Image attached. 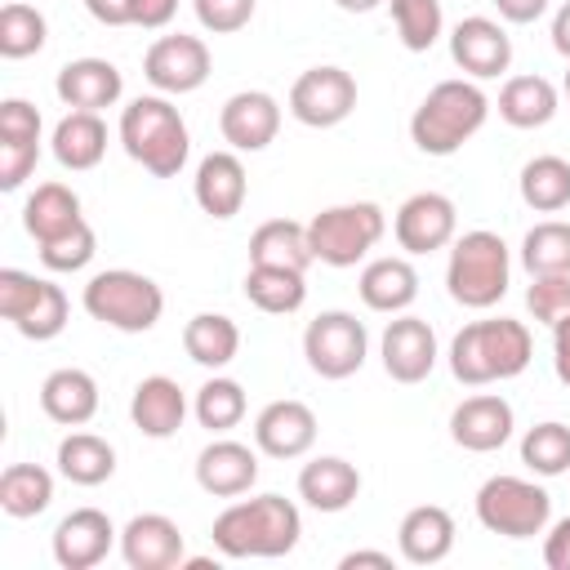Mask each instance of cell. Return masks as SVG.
Segmentation results:
<instances>
[{
  "label": "cell",
  "mask_w": 570,
  "mask_h": 570,
  "mask_svg": "<svg viewBox=\"0 0 570 570\" xmlns=\"http://www.w3.org/2000/svg\"><path fill=\"white\" fill-rule=\"evenodd\" d=\"M218 129L232 151H263L281 134V102L263 89H240L223 102Z\"/></svg>",
  "instance_id": "cell-17"
},
{
  "label": "cell",
  "mask_w": 570,
  "mask_h": 570,
  "mask_svg": "<svg viewBox=\"0 0 570 570\" xmlns=\"http://www.w3.org/2000/svg\"><path fill=\"white\" fill-rule=\"evenodd\" d=\"M517 187H521V200L530 209L557 214V209L570 205V160H561V156H534V160L521 165Z\"/></svg>",
  "instance_id": "cell-37"
},
{
  "label": "cell",
  "mask_w": 570,
  "mask_h": 570,
  "mask_svg": "<svg viewBox=\"0 0 570 570\" xmlns=\"http://www.w3.org/2000/svg\"><path fill=\"white\" fill-rule=\"evenodd\" d=\"M183 530L165 512H138L120 530V557L129 570H174L183 566Z\"/></svg>",
  "instance_id": "cell-16"
},
{
  "label": "cell",
  "mask_w": 570,
  "mask_h": 570,
  "mask_svg": "<svg viewBox=\"0 0 570 570\" xmlns=\"http://www.w3.org/2000/svg\"><path fill=\"white\" fill-rule=\"evenodd\" d=\"M94 249H98L94 227H89V223H76L71 232H62V236H53V240L40 245V263H45L49 272H80V267L94 258Z\"/></svg>",
  "instance_id": "cell-43"
},
{
  "label": "cell",
  "mask_w": 570,
  "mask_h": 570,
  "mask_svg": "<svg viewBox=\"0 0 570 570\" xmlns=\"http://www.w3.org/2000/svg\"><path fill=\"white\" fill-rule=\"evenodd\" d=\"M0 316L13 321V330L22 338L45 343V338H58L67 330L71 307H67L62 285L40 281V276L18 272V267H4L0 272Z\"/></svg>",
  "instance_id": "cell-9"
},
{
  "label": "cell",
  "mask_w": 570,
  "mask_h": 570,
  "mask_svg": "<svg viewBox=\"0 0 570 570\" xmlns=\"http://www.w3.org/2000/svg\"><path fill=\"white\" fill-rule=\"evenodd\" d=\"M499 116L512 129H539L557 116V89L543 76H512L499 89Z\"/></svg>",
  "instance_id": "cell-33"
},
{
  "label": "cell",
  "mask_w": 570,
  "mask_h": 570,
  "mask_svg": "<svg viewBox=\"0 0 570 570\" xmlns=\"http://www.w3.org/2000/svg\"><path fill=\"white\" fill-rule=\"evenodd\" d=\"M40 410L62 428H85L98 414V379L76 365L53 370L40 383Z\"/></svg>",
  "instance_id": "cell-27"
},
{
  "label": "cell",
  "mask_w": 570,
  "mask_h": 570,
  "mask_svg": "<svg viewBox=\"0 0 570 570\" xmlns=\"http://www.w3.org/2000/svg\"><path fill=\"white\" fill-rule=\"evenodd\" d=\"M183 347H187V356H191L196 365L223 370V365H232L236 352H240V330H236V321L223 316V312H196V316L183 325Z\"/></svg>",
  "instance_id": "cell-32"
},
{
  "label": "cell",
  "mask_w": 570,
  "mask_h": 570,
  "mask_svg": "<svg viewBox=\"0 0 570 570\" xmlns=\"http://www.w3.org/2000/svg\"><path fill=\"white\" fill-rule=\"evenodd\" d=\"M58 472L71 485H102L116 472V450L98 432H71L58 441Z\"/></svg>",
  "instance_id": "cell-35"
},
{
  "label": "cell",
  "mask_w": 570,
  "mask_h": 570,
  "mask_svg": "<svg viewBox=\"0 0 570 570\" xmlns=\"http://www.w3.org/2000/svg\"><path fill=\"white\" fill-rule=\"evenodd\" d=\"M53 94L71 107V111H102L111 102H120L125 94V76L116 62L107 58H76V62H62L58 80H53Z\"/></svg>",
  "instance_id": "cell-22"
},
{
  "label": "cell",
  "mask_w": 570,
  "mask_h": 570,
  "mask_svg": "<svg viewBox=\"0 0 570 570\" xmlns=\"http://www.w3.org/2000/svg\"><path fill=\"white\" fill-rule=\"evenodd\" d=\"M76 223H85V214H80V196L67 183H40L22 205V227L36 245L71 232Z\"/></svg>",
  "instance_id": "cell-31"
},
{
  "label": "cell",
  "mask_w": 570,
  "mask_h": 570,
  "mask_svg": "<svg viewBox=\"0 0 570 570\" xmlns=\"http://www.w3.org/2000/svg\"><path fill=\"white\" fill-rule=\"evenodd\" d=\"M450 58L472 76V80H490L499 71H508L512 62V36L494 22V18H463L454 31H450Z\"/></svg>",
  "instance_id": "cell-19"
},
{
  "label": "cell",
  "mask_w": 570,
  "mask_h": 570,
  "mask_svg": "<svg viewBox=\"0 0 570 570\" xmlns=\"http://www.w3.org/2000/svg\"><path fill=\"white\" fill-rule=\"evenodd\" d=\"M303 517L289 499L281 494H258V499H236L214 517V548L232 561L245 557H285L298 548Z\"/></svg>",
  "instance_id": "cell-1"
},
{
  "label": "cell",
  "mask_w": 570,
  "mask_h": 570,
  "mask_svg": "<svg viewBox=\"0 0 570 570\" xmlns=\"http://www.w3.org/2000/svg\"><path fill=\"white\" fill-rule=\"evenodd\" d=\"M454 232H459V209L445 191H414L410 200H401L392 218V236L405 254H436L454 240Z\"/></svg>",
  "instance_id": "cell-12"
},
{
  "label": "cell",
  "mask_w": 570,
  "mask_h": 570,
  "mask_svg": "<svg viewBox=\"0 0 570 570\" xmlns=\"http://www.w3.org/2000/svg\"><path fill=\"white\" fill-rule=\"evenodd\" d=\"M352 107H356V80L334 62L307 67L289 85V116L307 129H334L352 116Z\"/></svg>",
  "instance_id": "cell-11"
},
{
  "label": "cell",
  "mask_w": 570,
  "mask_h": 570,
  "mask_svg": "<svg viewBox=\"0 0 570 570\" xmlns=\"http://www.w3.org/2000/svg\"><path fill=\"white\" fill-rule=\"evenodd\" d=\"M142 76L160 94H191L209 80V45L200 36H183V31L160 36L142 53Z\"/></svg>",
  "instance_id": "cell-13"
},
{
  "label": "cell",
  "mask_w": 570,
  "mask_h": 570,
  "mask_svg": "<svg viewBox=\"0 0 570 570\" xmlns=\"http://www.w3.org/2000/svg\"><path fill=\"white\" fill-rule=\"evenodd\" d=\"M49 503H53V476L40 463H9L0 472V508L13 521L40 517Z\"/></svg>",
  "instance_id": "cell-36"
},
{
  "label": "cell",
  "mask_w": 570,
  "mask_h": 570,
  "mask_svg": "<svg viewBox=\"0 0 570 570\" xmlns=\"http://www.w3.org/2000/svg\"><path fill=\"white\" fill-rule=\"evenodd\" d=\"M45 13L36 4H22V0H9L0 9V53L4 58H31L45 49Z\"/></svg>",
  "instance_id": "cell-41"
},
{
  "label": "cell",
  "mask_w": 570,
  "mask_h": 570,
  "mask_svg": "<svg viewBox=\"0 0 570 570\" xmlns=\"http://www.w3.org/2000/svg\"><path fill=\"white\" fill-rule=\"evenodd\" d=\"M552 370H557V379L570 387V316H561V321L552 325Z\"/></svg>",
  "instance_id": "cell-51"
},
{
  "label": "cell",
  "mask_w": 570,
  "mask_h": 570,
  "mask_svg": "<svg viewBox=\"0 0 570 570\" xmlns=\"http://www.w3.org/2000/svg\"><path fill=\"white\" fill-rule=\"evenodd\" d=\"M521 267L530 276H561L570 272V223L543 218L521 240Z\"/></svg>",
  "instance_id": "cell-38"
},
{
  "label": "cell",
  "mask_w": 570,
  "mask_h": 570,
  "mask_svg": "<svg viewBox=\"0 0 570 570\" xmlns=\"http://www.w3.org/2000/svg\"><path fill=\"white\" fill-rule=\"evenodd\" d=\"M191 410H196V423H200V428H209V432H232V428L245 419V387H240L236 379L214 374L209 383H200Z\"/></svg>",
  "instance_id": "cell-39"
},
{
  "label": "cell",
  "mask_w": 570,
  "mask_h": 570,
  "mask_svg": "<svg viewBox=\"0 0 570 570\" xmlns=\"http://www.w3.org/2000/svg\"><path fill=\"white\" fill-rule=\"evenodd\" d=\"M379 352H383V370L387 379L396 383H423L436 365V334L423 316H410V312H396V321H387L383 338H379Z\"/></svg>",
  "instance_id": "cell-14"
},
{
  "label": "cell",
  "mask_w": 570,
  "mask_h": 570,
  "mask_svg": "<svg viewBox=\"0 0 570 570\" xmlns=\"http://www.w3.org/2000/svg\"><path fill=\"white\" fill-rule=\"evenodd\" d=\"M129 419H134V428H138L142 436L165 441V436H174V432L183 428V419H187V396H183V387H178L169 374H147V379L134 387V396H129Z\"/></svg>",
  "instance_id": "cell-24"
},
{
  "label": "cell",
  "mask_w": 570,
  "mask_h": 570,
  "mask_svg": "<svg viewBox=\"0 0 570 570\" xmlns=\"http://www.w3.org/2000/svg\"><path fill=\"white\" fill-rule=\"evenodd\" d=\"M543 566L548 570H570V517L552 521V530L543 539Z\"/></svg>",
  "instance_id": "cell-48"
},
{
  "label": "cell",
  "mask_w": 570,
  "mask_h": 570,
  "mask_svg": "<svg viewBox=\"0 0 570 570\" xmlns=\"http://www.w3.org/2000/svg\"><path fill=\"white\" fill-rule=\"evenodd\" d=\"M80 303L94 321H102L120 334H147L165 312L160 285L142 272H129V267H107V272L89 276Z\"/></svg>",
  "instance_id": "cell-6"
},
{
  "label": "cell",
  "mask_w": 570,
  "mask_h": 570,
  "mask_svg": "<svg viewBox=\"0 0 570 570\" xmlns=\"http://www.w3.org/2000/svg\"><path fill=\"white\" fill-rule=\"evenodd\" d=\"M356 494H361V472L338 454H321L298 472V499L316 512H343L352 508Z\"/></svg>",
  "instance_id": "cell-28"
},
{
  "label": "cell",
  "mask_w": 570,
  "mask_h": 570,
  "mask_svg": "<svg viewBox=\"0 0 570 570\" xmlns=\"http://www.w3.org/2000/svg\"><path fill=\"white\" fill-rule=\"evenodd\" d=\"M0 138H40V111L27 98L0 102Z\"/></svg>",
  "instance_id": "cell-47"
},
{
  "label": "cell",
  "mask_w": 570,
  "mask_h": 570,
  "mask_svg": "<svg viewBox=\"0 0 570 570\" xmlns=\"http://www.w3.org/2000/svg\"><path fill=\"white\" fill-rule=\"evenodd\" d=\"M174 13H178V0H134V27L142 31H160Z\"/></svg>",
  "instance_id": "cell-49"
},
{
  "label": "cell",
  "mask_w": 570,
  "mask_h": 570,
  "mask_svg": "<svg viewBox=\"0 0 570 570\" xmlns=\"http://www.w3.org/2000/svg\"><path fill=\"white\" fill-rule=\"evenodd\" d=\"M116 539H120V530L111 525V517L102 508H76L53 530V561L62 570H94L111 552Z\"/></svg>",
  "instance_id": "cell-15"
},
{
  "label": "cell",
  "mask_w": 570,
  "mask_h": 570,
  "mask_svg": "<svg viewBox=\"0 0 570 570\" xmlns=\"http://www.w3.org/2000/svg\"><path fill=\"white\" fill-rule=\"evenodd\" d=\"M258 481V454L245 441L218 436L196 454V485L214 499H236L249 494V485Z\"/></svg>",
  "instance_id": "cell-21"
},
{
  "label": "cell",
  "mask_w": 570,
  "mask_h": 570,
  "mask_svg": "<svg viewBox=\"0 0 570 570\" xmlns=\"http://www.w3.org/2000/svg\"><path fill=\"white\" fill-rule=\"evenodd\" d=\"M303 356H307L312 374H321V379H352L370 356V334L352 312L334 307V312H321L307 321Z\"/></svg>",
  "instance_id": "cell-10"
},
{
  "label": "cell",
  "mask_w": 570,
  "mask_h": 570,
  "mask_svg": "<svg viewBox=\"0 0 570 570\" xmlns=\"http://www.w3.org/2000/svg\"><path fill=\"white\" fill-rule=\"evenodd\" d=\"M494 9H499V18L525 27V22H534V18L548 13V0H494Z\"/></svg>",
  "instance_id": "cell-52"
},
{
  "label": "cell",
  "mask_w": 570,
  "mask_h": 570,
  "mask_svg": "<svg viewBox=\"0 0 570 570\" xmlns=\"http://www.w3.org/2000/svg\"><path fill=\"white\" fill-rule=\"evenodd\" d=\"M356 289H361V303H365L370 312L396 316V312H405V307L419 298V272H414L410 258L383 254V258H370V263L361 267Z\"/></svg>",
  "instance_id": "cell-26"
},
{
  "label": "cell",
  "mask_w": 570,
  "mask_h": 570,
  "mask_svg": "<svg viewBox=\"0 0 570 570\" xmlns=\"http://www.w3.org/2000/svg\"><path fill=\"white\" fill-rule=\"evenodd\" d=\"M120 147L147 174L178 178V169L187 165V151H191L187 120L178 116V107L165 94H142L120 111Z\"/></svg>",
  "instance_id": "cell-4"
},
{
  "label": "cell",
  "mask_w": 570,
  "mask_h": 570,
  "mask_svg": "<svg viewBox=\"0 0 570 570\" xmlns=\"http://www.w3.org/2000/svg\"><path fill=\"white\" fill-rule=\"evenodd\" d=\"M254 4H258V0H191L196 22H200L205 31H214V36H232V31L249 27Z\"/></svg>",
  "instance_id": "cell-45"
},
{
  "label": "cell",
  "mask_w": 570,
  "mask_h": 570,
  "mask_svg": "<svg viewBox=\"0 0 570 570\" xmlns=\"http://www.w3.org/2000/svg\"><path fill=\"white\" fill-rule=\"evenodd\" d=\"M53 156L62 169H94L102 156H107V125L98 111H67L58 125H53V138H49Z\"/></svg>",
  "instance_id": "cell-30"
},
{
  "label": "cell",
  "mask_w": 570,
  "mask_h": 570,
  "mask_svg": "<svg viewBox=\"0 0 570 570\" xmlns=\"http://www.w3.org/2000/svg\"><path fill=\"white\" fill-rule=\"evenodd\" d=\"M338 9H347V13H370V9H379L383 0H334Z\"/></svg>",
  "instance_id": "cell-55"
},
{
  "label": "cell",
  "mask_w": 570,
  "mask_h": 570,
  "mask_svg": "<svg viewBox=\"0 0 570 570\" xmlns=\"http://www.w3.org/2000/svg\"><path fill=\"white\" fill-rule=\"evenodd\" d=\"M552 45H557V53L570 62V0L557 9V18H552Z\"/></svg>",
  "instance_id": "cell-54"
},
{
  "label": "cell",
  "mask_w": 570,
  "mask_h": 570,
  "mask_svg": "<svg viewBox=\"0 0 570 570\" xmlns=\"http://www.w3.org/2000/svg\"><path fill=\"white\" fill-rule=\"evenodd\" d=\"M254 445L272 459H298L316 445V414L312 405L285 396V401H267L254 419Z\"/></svg>",
  "instance_id": "cell-18"
},
{
  "label": "cell",
  "mask_w": 570,
  "mask_h": 570,
  "mask_svg": "<svg viewBox=\"0 0 570 570\" xmlns=\"http://www.w3.org/2000/svg\"><path fill=\"white\" fill-rule=\"evenodd\" d=\"M490 116V98L476 80H441L410 116V138L423 156H454Z\"/></svg>",
  "instance_id": "cell-3"
},
{
  "label": "cell",
  "mask_w": 570,
  "mask_h": 570,
  "mask_svg": "<svg viewBox=\"0 0 570 570\" xmlns=\"http://www.w3.org/2000/svg\"><path fill=\"white\" fill-rule=\"evenodd\" d=\"M387 232V218L374 200H347V205H330L307 223V240H312V258L325 267H356Z\"/></svg>",
  "instance_id": "cell-7"
},
{
  "label": "cell",
  "mask_w": 570,
  "mask_h": 570,
  "mask_svg": "<svg viewBox=\"0 0 570 570\" xmlns=\"http://www.w3.org/2000/svg\"><path fill=\"white\" fill-rule=\"evenodd\" d=\"M40 160V138H0V187L18 191Z\"/></svg>",
  "instance_id": "cell-46"
},
{
  "label": "cell",
  "mask_w": 570,
  "mask_h": 570,
  "mask_svg": "<svg viewBox=\"0 0 570 570\" xmlns=\"http://www.w3.org/2000/svg\"><path fill=\"white\" fill-rule=\"evenodd\" d=\"M396 548L410 566H436L450 557L454 548V517L441 508V503H419L401 517V530H396Z\"/></svg>",
  "instance_id": "cell-25"
},
{
  "label": "cell",
  "mask_w": 570,
  "mask_h": 570,
  "mask_svg": "<svg viewBox=\"0 0 570 570\" xmlns=\"http://www.w3.org/2000/svg\"><path fill=\"white\" fill-rule=\"evenodd\" d=\"M566 98H570V71H566Z\"/></svg>",
  "instance_id": "cell-56"
},
{
  "label": "cell",
  "mask_w": 570,
  "mask_h": 570,
  "mask_svg": "<svg viewBox=\"0 0 570 570\" xmlns=\"http://www.w3.org/2000/svg\"><path fill=\"white\" fill-rule=\"evenodd\" d=\"M343 570H356V566H379V570H392V552H370V548H356L338 561Z\"/></svg>",
  "instance_id": "cell-53"
},
{
  "label": "cell",
  "mask_w": 570,
  "mask_h": 570,
  "mask_svg": "<svg viewBox=\"0 0 570 570\" xmlns=\"http://www.w3.org/2000/svg\"><path fill=\"white\" fill-rule=\"evenodd\" d=\"M525 307L543 325H557L561 316H570V272H561V276H530Z\"/></svg>",
  "instance_id": "cell-44"
},
{
  "label": "cell",
  "mask_w": 570,
  "mask_h": 570,
  "mask_svg": "<svg viewBox=\"0 0 570 570\" xmlns=\"http://www.w3.org/2000/svg\"><path fill=\"white\" fill-rule=\"evenodd\" d=\"M512 428H517L512 405H508L503 396H494V392H476V396L459 401L454 414H450V436H454V445H463V450H472V454H490V450L508 445Z\"/></svg>",
  "instance_id": "cell-20"
},
{
  "label": "cell",
  "mask_w": 570,
  "mask_h": 570,
  "mask_svg": "<svg viewBox=\"0 0 570 570\" xmlns=\"http://www.w3.org/2000/svg\"><path fill=\"white\" fill-rule=\"evenodd\" d=\"M387 4H392L396 36L410 53H428L441 40V27H445L441 0H387Z\"/></svg>",
  "instance_id": "cell-42"
},
{
  "label": "cell",
  "mask_w": 570,
  "mask_h": 570,
  "mask_svg": "<svg viewBox=\"0 0 570 570\" xmlns=\"http://www.w3.org/2000/svg\"><path fill=\"white\" fill-rule=\"evenodd\" d=\"M508 276H512V258L499 232H463L450 240V263H445V285L450 298L459 307L485 312L508 294Z\"/></svg>",
  "instance_id": "cell-5"
},
{
  "label": "cell",
  "mask_w": 570,
  "mask_h": 570,
  "mask_svg": "<svg viewBox=\"0 0 570 570\" xmlns=\"http://www.w3.org/2000/svg\"><path fill=\"white\" fill-rule=\"evenodd\" d=\"M191 196L196 205L209 214V218H236L245 196H249V178H245V165L236 151H209L200 165H196V178H191Z\"/></svg>",
  "instance_id": "cell-23"
},
{
  "label": "cell",
  "mask_w": 570,
  "mask_h": 570,
  "mask_svg": "<svg viewBox=\"0 0 570 570\" xmlns=\"http://www.w3.org/2000/svg\"><path fill=\"white\" fill-rule=\"evenodd\" d=\"M245 298L258 312H267V316H289V312L303 307L307 281H303V272H289V267L249 263V272H245Z\"/></svg>",
  "instance_id": "cell-34"
},
{
  "label": "cell",
  "mask_w": 570,
  "mask_h": 570,
  "mask_svg": "<svg viewBox=\"0 0 570 570\" xmlns=\"http://www.w3.org/2000/svg\"><path fill=\"white\" fill-rule=\"evenodd\" d=\"M476 521L503 539H534L552 521V499L543 485L499 472L476 490Z\"/></svg>",
  "instance_id": "cell-8"
},
{
  "label": "cell",
  "mask_w": 570,
  "mask_h": 570,
  "mask_svg": "<svg viewBox=\"0 0 570 570\" xmlns=\"http://www.w3.org/2000/svg\"><path fill=\"white\" fill-rule=\"evenodd\" d=\"M521 463L539 476H561L570 472V428L548 419V423H534L525 436H521Z\"/></svg>",
  "instance_id": "cell-40"
},
{
  "label": "cell",
  "mask_w": 570,
  "mask_h": 570,
  "mask_svg": "<svg viewBox=\"0 0 570 570\" xmlns=\"http://www.w3.org/2000/svg\"><path fill=\"white\" fill-rule=\"evenodd\" d=\"M534 356V338L521 321L494 316V321H472L450 338V374L468 387L503 383L517 379Z\"/></svg>",
  "instance_id": "cell-2"
},
{
  "label": "cell",
  "mask_w": 570,
  "mask_h": 570,
  "mask_svg": "<svg viewBox=\"0 0 570 570\" xmlns=\"http://www.w3.org/2000/svg\"><path fill=\"white\" fill-rule=\"evenodd\" d=\"M85 9L102 27H134V0H85Z\"/></svg>",
  "instance_id": "cell-50"
},
{
  "label": "cell",
  "mask_w": 570,
  "mask_h": 570,
  "mask_svg": "<svg viewBox=\"0 0 570 570\" xmlns=\"http://www.w3.org/2000/svg\"><path fill=\"white\" fill-rule=\"evenodd\" d=\"M249 263L307 272L316 263L312 258V240H307V223H294V218H267V223H258L254 236H249Z\"/></svg>",
  "instance_id": "cell-29"
}]
</instances>
